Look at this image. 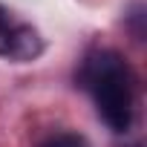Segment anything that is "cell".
Here are the masks:
<instances>
[{
    "mask_svg": "<svg viewBox=\"0 0 147 147\" xmlns=\"http://www.w3.org/2000/svg\"><path fill=\"white\" fill-rule=\"evenodd\" d=\"M40 147H87V138L81 133H72V130H61L52 133L40 141Z\"/></svg>",
    "mask_w": 147,
    "mask_h": 147,
    "instance_id": "obj_3",
    "label": "cell"
},
{
    "mask_svg": "<svg viewBox=\"0 0 147 147\" xmlns=\"http://www.w3.org/2000/svg\"><path fill=\"white\" fill-rule=\"evenodd\" d=\"M78 81L95 98L98 115L113 133H127L133 127L136 81L124 55H118L115 49H95L84 58Z\"/></svg>",
    "mask_w": 147,
    "mask_h": 147,
    "instance_id": "obj_1",
    "label": "cell"
},
{
    "mask_svg": "<svg viewBox=\"0 0 147 147\" xmlns=\"http://www.w3.org/2000/svg\"><path fill=\"white\" fill-rule=\"evenodd\" d=\"M43 52V38L38 29L20 20H9L0 29V58H12V61H32Z\"/></svg>",
    "mask_w": 147,
    "mask_h": 147,
    "instance_id": "obj_2",
    "label": "cell"
}]
</instances>
